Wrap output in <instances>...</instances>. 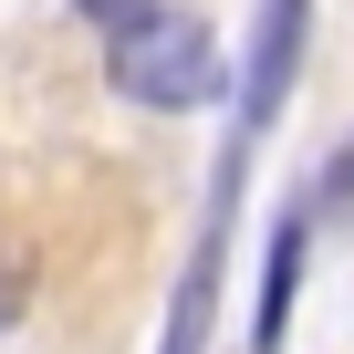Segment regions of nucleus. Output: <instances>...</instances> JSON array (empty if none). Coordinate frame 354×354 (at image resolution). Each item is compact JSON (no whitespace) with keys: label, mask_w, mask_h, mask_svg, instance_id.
<instances>
[{"label":"nucleus","mask_w":354,"mask_h":354,"mask_svg":"<svg viewBox=\"0 0 354 354\" xmlns=\"http://www.w3.org/2000/svg\"><path fill=\"white\" fill-rule=\"evenodd\" d=\"M230 198H240V167L219 177V209H209V240H198L188 281H177V313H167V354H198V333H209V302H219V240H230Z\"/></svg>","instance_id":"obj_3"},{"label":"nucleus","mask_w":354,"mask_h":354,"mask_svg":"<svg viewBox=\"0 0 354 354\" xmlns=\"http://www.w3.org/2000/svg\"><path fill=\"white\" fill-rule=\"evenodd\" d=\"M11 302H21V261L0 250V323H11Z\"/></svg>","instance_id":"obj_7"},{"label":"nucleus","mask_w":354,"mask_h":354,"mask_svg":"<svg viewBox=\"0 0 354 354\" xmlns=\"http://www.w3.org/2000/svg\"><path fill=\"white\" fill-rule=\"evenodd\" d=\"M302 32H313V0H261V42H250V73H240V136H261L292 94V63H302Z\"/></svg>","instance_id":"obj_2"},{"label":"nucleus","mask_w":354,"mask_h":354,"mask_svg":"<svg viewBox=\"0 0 354 354\" xmlns=\"http://www.w3.org/2000/svg\"><path fill=\"white\" fill-rule=\"evenodd\" d=\"M323 198H333V209L354 198V136H344V146H333V167H323Z\"/></svg>","instance_id":"obj_6"},{"label":"nucleus","mask_w":354,"mask_h":354,"mask_svg":"<svg viewBox=\"0 0 354 354\" xmlns=\"http://www.w3.org/2000/svg\"><path fill=\"white\" fill-rule=\"evenodd\" d=\"M73 11H84V21H104V32H125V21H146V11H156V0H73Z\"/></svg>","instance_id":"obj_5"},{"label":"nucleus","mask_w":354,"mask_h":354,"mask_svg":"<svg viewBox=\"0 0 354 354\" xmlns=\"http://www.w3.org/2000/svg\"><path fill=\"white\" fill-rule=\"evenodd\" d=\"M292 281H302V219L271 230V261H261V323H250V354H281V323H292Z\"/></svg>","instance_id":"obj_4"},{"label":"nucleus","mask_w":354,"mask_h":354,"mask_svg":"<svg viewBox=\"0 0 354 354\" xmlns=\"http://www.w3.org/2000/svg\"><path fill=\"white\" fill-rule=\"evenodd\" d=\"M115 94H136V104H156V115H188V104H219L230 94V63H219V32L198 21V11H156L146 21H125L115 32Z\"/></svg>","instance_id":"obj_1"}]
</instances>
